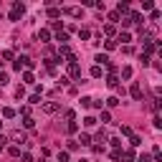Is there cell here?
I'll list each match as a JSON object with an SVG mask.
<instances>
[{
	"label": "cell",
	"mask_w": 162,
	"mask_h": 162,
	"mask_svg": "<svg viewBox=\"0 0 162 162\" xmlns=\"http://www.w3.org/2000/svg\"><path fill=\"white\" fill-rule=\"evenodd\" d=\"M68 74H71L74 79H79V76H81V68H79V63H76V61H68Z\"/></svg>",
	"instance_id": "1"
},
{
	"label": "cell",
	"mask_w": 162,
	"mask_h": 162,
	"mask_svg": "<svg viewBox=\"0 0 162 162\" xmlns=\"http://www.w3.org/2000/svg\"><path fill=\"white\" fill-rule=\"evenodd\" d=\"M10 139H13V142H25V132H20V129H15V132H13V134H10Z\"/></svg>",
	"instance_id": "2"
},
{
	"label": "cell",
	"mask_w": 162,
	"mask_h": 162,
	"mask_svg": "<svg viewBox=\"0 0 162 162\" xmlns=\"http://www.w3.org/2000/svg\"><path fill=\"white\" fill-rule=\"evenodd\" d=\"M129 94L134 96V99H142V86L139 84H132V89H129Z\"/></svg>",
	"instance_id": "3"
},
{
	"label": "cell",
	"mask_w": 162,
	"mask_h": 162,
	"mask_svg": "<svg viewBox=\"0 0 162 162\" xmlns=\"http://www.w3.org/2000/svg\"><path fill=\"white\" fill-rule=\"evenodd\" d=\"M56 109H58V104H56V101H46V104H43V111H46V114H53Z\"/></svg>",
	"instance_id": "4"
},
{
	"label": "cell",
	"mask_w": 162,
	"mask_h": 162,
	"mask_svg": "<svg viewBox=\"0 0 162 162\" xmlns=\"http://www.w3.org/2000/svg\"><path fill=\"white\" fill-rule=\"evenodd\" d=\"M66 13H68V15H74V18H79L81 15V8H66Z\"/></svg>",
	"instance_id": "5"
},
{
	"label": "cell",
	"mask_w": 162,
	"mask_h": 162,
	"mask_svg": "<svg viewBox=\"0 0 162 162\" xmlns=\"http://www.w3.org/2000/svg\"><path fill=\"white\" fill-rule=\"evenodd\" d=\"M107 84H109V86H111V89H117V86H119V81H117V76H109V79H107Z\"/></svg>",
	"instance_id": "6"
},
{
	"label": "cell",
	"mask_w": 162,
	"mask_h": 162,
	"mask_svg": "<svg viewBox=\"0 0 162 162\" xmlns=\"http://www.w3.org/2000/svg\"><path fill=\"white\" fill-rule=\"evenodd\" d=\"M3 117H5V119H10V117H15V111H13L10 107H5V109H3Z\"/></svg>",
	"instance_id": "7"
},
{
	"label": "cell",
	"mask_w": 162,
	"mask_h": 162,
	"mask_svg": "<svg viewBox=\"0 0 162 162\" xmlns=\"http://www.w3.org/2000/svg\"><path fill=\"white\" fill-rule=\"evenodd\" d=\"M122 157H124V160H127V162H132V160H134V152H132V150H127V152H124V154H122Z\"/></svg>",
	"instance_id": "8"
},
{
	"label": "cell",
	"mask_w": 162,
	"mask_h": 162,
	"mask_svg": "<svg viewBox=\"0 0 162 162\" xmlns=\"http://www.w3.org/2000/svg\"><path fill=\"white\" fill-rule=\"evenodd\" d=\"M79 142H81V144H91V137H89V134H81Z\"/></svg>",
	"instance_id": "9"
},
{
	"label": "cell",
	"mask_w": 162,
	"mask_h": 162,
	"mask_svg": "<svg viewBox=\"0 0 162 162\" xmlns=\"http://www.w3.org/2000/svg\"><path fill=\"white\" fill-rule=\"evenodd\" d=\"M91 76H94V79H99V76H101V68L94 66V68H91Z\"/></svg>",
	"instance_id": "10"
},
{
	"label": "cell",
	"mask_w": 162,
	"mask_h": 162,
	"mask_svg": "<svg viewBox=\"0 0 162 162\" xmlns=\"http://www.w3.org/2000/svg\"><path fill=\"white\" fill-rule=\"evenodd\" d=\"M91 101H94L91 96H84V99H81V107H91Z\"/></svg>",
	"instance_id": "11"
},
{
	"label": "cell",
	"mask_w": 162,
	"mask_h": 162,
	"mask_svg": "<svg viewBox=\"0 0 162 162\" xmlns=\"http://www.w3.org/2000/svg\"><path fill=\"white\" fill-rule=\"evenodd\" d=\"M122 76H124V79H129V76H132V68L124 66V68H122Z\"/></svg>",
	"instance_id": "12"
},
{
	"label": "cell",
	"mask_w": 162,
	"mask_h": 162,
	"mask_svg": "<svg viewBox=\"0 0 162 162\" xmlns=\"http://www.w3.org/2000/svg\"><path fill=\"white\" fill-rule=\"evenodd\" d=\"M84 124H86V127H94L96 119H94V117H86V119H84Z\"/></svg>",
	"instance_id": "13"
},
{
	"label": "cell",
	"mask_w": 162,
	"mask_h": 162,
	"mask_svg": "<svg viewBox=\"0 0 162 162\" xmlns=\"http://www.w3.org/2000/svg\"><path fill=\"white\" fill-rule=\"evenodd\" d=\"M107 104H109V107H117V104H119V99H117V96H109V99H107Z\"/></svg>",
	"instance_id": "14"
},
{
	"label": "cell",
	"mask_w": 162,
	"mask_h": 162,
	"mask_svg": "<svg viewBox=\"0 0 162 162\" xmlns=\"http://www.w3.org/2000/svg\"><path fill=\"white\" fill-rule=\"evenodd\" d=\"M48 15H51V18H58V15H61V10H56V8H51V10H48Z\"/></svg>",
	"instance_id": "15"
},
{
	"label": "cell",
	"mask_w": 162,
	"mask_h": 162,
	"mask_svg": "<svg viewBox=\"0 0 162 162\" xmlns=\"http://www.w3.org/2000/svg\"><path fill=\"white\" fill-rule=\"evenodd\" d=\"M96 61H99V63H109V58H107L104 53H99V56H96Z\"/></svg>",
	"instance_id": "16"
},
{
	"label": "cell",
	"mask_w": 162,
	"mask_h": 162,
	"mask_svg": "<svg viewBox=\"0 0 162 162\" xmlns=\"http://www.w3.org/2000/svg\"><path fill=\"white\" fill-rule=\"evenodd\" d=\"M38 38H41V41L46 43V41H48V31H41V33H38Z\"/></svg>",
	"instance_id": "17"
},
{
	"label": "cell",
	"mask_w": 162,
	"mask_h": 162,
	"mask_svg": "<svg viewBox=\"0 0 162 162\" xmlns=\"http://www.w3.org/2000/svg\"><path fill=\"white\" fill-rule=\"evenodd\" d=\"M5 81H8V74H0V86H3Z\"/></svg>",
	"instance_id": "18"
},
{
	"label": "cell",
	"mask_w": 162,
	"mask_h": 162,
	"mask_svg": "<svg viewBox=\"0 0 162 162\" xmlns=\"http://www.w3.org/2000/svg\"><path fill=\"white\" fill-rule=\"evenodd\" d=\"M3 147H5V137H0V150H3Z\"/></svg>",
	"instance_id": "19"
}]
</instances>
